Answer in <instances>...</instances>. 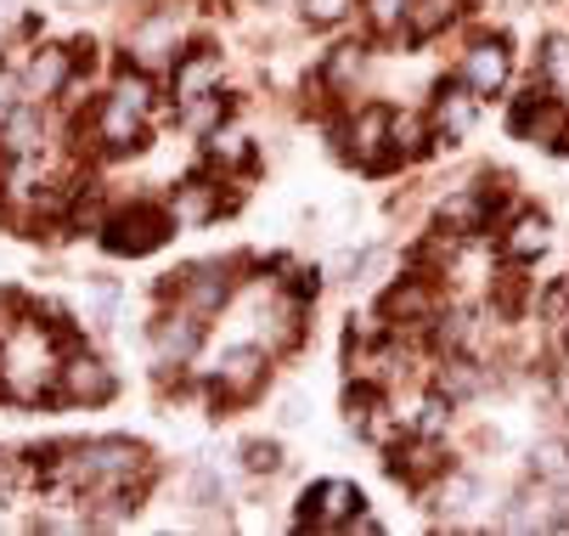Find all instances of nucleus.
<instances>
[{"label":"nucleus","instance_id":"f257e3e1","mask_svg":"<svg viewBox=\"0 0 569 536\" xmlns=\"http://www.w3.org/2000/svg\"><path fill=\"white\" fill-rule=\"evenodd\" d=\"M57 350H51V334L46 328H12L7 334V350H0V390L12 401H40L46 390H57Z\"/></svg>","mask_w":569,"mask_h":536},{"label":"nucleus","instance_id":"f03ea898","mask_svg":"<svg viewBox=\"0 0 569 536\" xmlns=\"http://www.w3.org/2000/svg\"><path fill=\"white\" fill-rule=\"evenodd\" d=\"M164 238H170V220L158 215L152 204L119 209V215L108 220V249H113V255H152Z\"/></svg>","mask_w":569,"mask_h":536},{"label":"nucleus","instance_id":"7ed1b4c3","mask_svg":"<svg viewBox=\"0 0 569 536\" xmlns=\"http://www.w3.org/2000/svg\"><path fill=\"white\" fill-rule=\"evenodd\" d=\"M513 130L525 136V141H536V147H569V119H563V102L547 91H530V97H519V108H513Z\"/></svg>","mask_w":569,"mask_h":536},{"label":"nucleus","instance_id":"20e7f679","mask_svg":"<svg viewBox=\"0 0 569 536\" xmlns=\"http://www.w3.org/2000/svg\"><path fill=\"white\" fill-rule=\"evenodd\" d=\"M361 508V492L350 480H321L305 492L299 503V525H316V530H345V519Z\"/></svg>","mask_w":569,"mask_h":536},{"label":"nucleus","instance_id":"39448f33","mask_svg":"<svg viewBox=\"0 0 569 536\" xmlns=\"http://www.w3.org/2000/svg\"><path fill=\"white\" fill-rule=\"evenodd\" d=\"M389 108H361L356 119H350V130H345V152L361 165V170H383L389 165Z\"/></svg>","mask_w":569,"mask_h":536},{"label":"nucleus","instance_id":"423d86ee","mask_svg":"<svg viewBox=\"0 0 569 536\" xmlns=\"http://www.w3.org/2000/svg\"><path fill=\"white\" fill-rule=\"evenodd\" d=\"M57 396L73 401V407H91V401H108L113 396V373L97 361V356H68L62 373H57Z\"/></svg>","mask_w":569,"mask_h":536},{"label":"nucleus","instance_id":"0eeeda50","mask_svg":"<svg viewBox=\"0 0 569 536\" xmlns=\"http://www.w3.org/2000/svg\"><path fill=\"white\" fill-rule=\"evenodd\" d=\"M462 86L473 97H497L508 86V46L502 40H473L462 51Z\"/></svg>","mask_w":569,"mask_h":536},{"label":"nucleus","instance_id":"6e6552de","mask_svg":"<svg viewBox=\"0 0 569 536\" xmlns=\"http://www.w3.org/2000/svg\"><path fill=\"white\" fill-rule=\"evenodd\" d=\"M203 345V322H198V311H170L164 322L152 328V350H158V361L164 367H181V361H192V350Z\"/></svg>","mask_w":569,"mask_h":536},{"label":"nucleus","instance_id":"1a4fd4ad","mask_svg":"<svg viewBox=\"0 0 569 536\" xmlns=\"http://www.w3.org/2000/svg\"><path fill=\"white\" fill-rule=\"evenodd\" d=\"M260 378H266V350H226L220 367H214V396L242 401V396L260 390Z\"/></svg>","mask_w":569,"mask_h":536},{"label":"nucleus","instance_id":"9d476101","mask_svg":"<svg viewBox=\"0 0 569 536\" xmlns=\"http://www.w3.org/2000/svg\"><path fill=\"white\" fill-rule=\"evenodd\" d=\"M97 136H102L108 152H136V147L147 141V130H141V108H130L124 97H108L102 113H97Z\"/></svg>","mask_w":569,"mask_h":536},{"label":"nucleus","instance_id":"9b49d317","mask_svg":"<svg viewBox=\"0 0 569 536\" xmlns=\"http://www.w3.org/2000/svg\"><path fill=\"white\" fill-rule=\"evenodd\" d=\"M176 288H181V305L187 311H214V305H226V294H231V277H226V266H192V271H176Z\"/></svg>","mask_w":569,"mask_h":536},{"label":"nucleus","instance_id":"f8f14e48","mask_svg":"<svg viewBox=\"0 0 569 536\" xmlns=\"http://www.w3.org/2000/svg\"><path fill=\"white\" fill-rule=\"evenodd\" d=\"M485 220H491V198H485L479 187H462L440 204V226H446V238H468V232H485Z\"/></svg>","mask_w":569,"mask_h":536},{"label":"nucleus","instance_id":"ddd939ff","mask_svg":"<svg viewBox=\"0 0 569 536\" xmlns=\"http://www.w3.org/2000/svg\"><path fill=\"white\" fill-rule=\"evenodd\" d=\"M226 73V62H220V51H209V46H198V51H187L181 62H176V97L181 102H192V97H203V91H214V80Z\"/></svg>","mask_w":569,"mask_h":536},{"label":"nucleus","instance_id":"4468645a","mask_svg":"<svg viewBox=\"0 0 569 536\" xmlns=\"http://www.w3.org/2000/svg\"><path fill=\"white\" fill-rule=\"evenodd\" d=\"M0 152H7V159H34V152H46V119L34 108L7 113V125H0Z\"/></svg>","mask_w":569,"mask_h":536},{"label":"nucleus","instance_id":"2eb2a0df","mask_svg":"<svg viewBox=\"0 0 569 536\" xmlns=\"http://www.w3.org/2000/svg\"><path fill=\"white\" fill-rule=\"evenodd\" d=\"M68 73H73V51L46 46V51H34V62H29V73H23V91H29V97H57V91L68 86Z\"/></svg>","mask_w":569,"mask_h":536},{"label":"nucleus","instance_id":"dca6fc26","mask_svg":"<svg viewBox=\"0 0 569 536\" xmlns=\"http://www.w3.org/2000/svg\"><path fill=\"white\" fill-rule=\"evenodd\" d=\"M383 311H389V322H435L440 317V299H435V288L423 277H412V282H400L383 299Z\"/></svg>","mask_w":569,"mask_h":536},{"label":"nucleus","instance_id":"f3484780","mask_svg":"<svg viewBox=\"0 0 569 536\" xmlns=\"http://www.w3.org/2000/svg\"><path fill=\"white\" fill-rule=\"evenodd\" d=\"M473 108H479V97H468V86H440V97H435V136L440 141H457L468 125H473Z\"/></svg>","mask_w":569,"mask_h":536},{"label":"nucleus","instance_id":"a211bd4d","mask_svg":"<svg viewBox=\"0 0 569 536\" xmlns=\"http://www.w3.org/2000/svg\"><path fill=\"white\" fill-rule=\"evenodd\" d=\"M541 249H547V215H536V209L513 215L508 232H502V255L508 260H536Z\"/></svg>","mask_w":569,"mask_h":536},{"label":"nucleus","instance_id":"6ab92c4d","mask_svg":"<svg viewBox=\"0 0 569 536\" xmlns=\"http://www.w3.org/2000/svg\"><path fill=\"white\" fill-rule=\"evenodd\" d=\"M220 209H226V192H220L214 181H203V176L176 192V215H181L187 226H203V220H214Z\"/></svg>","mask_w":569,"mask_h":536},{"label":"nucleus","instance_id":"aec40b11","mask_svg":"<svg viewBox=\"0 0 569 536\" xmlns=\"http://www.w3.org/2000/svg\"><path fill=\"white\" fill-rule=\"evenodd\" d=\"M440 469H446V457H440L435 435H423L412 451H395V457H389V475H395V480H429V475H440Z\"/></svg>","mask_w":569,"mask_h":536},{"label":"nucleus","instance_id":"412c9836","mask_svg":"<svg viewBox=\"0 0 569 536\" xmlns=\"http://www.w3.org/2000/svg\"><path fill=\"white\" fill-rule=\"evenodd\" d=\"M429 130L435 125H423L418 113H395L389 119V159H423V152H429Z\"/></svg>","mask_w":569,"mask_h":536},{"label":"nucleus","instance_id":"4be33fe9","mask_svg":"<svg viewBox=\"0 0 569 536\" xmlns=\"http://www.w3.org/2000/svg\"><path fill=\"white\" fill-rule=\"evenodd\" d=\"M451 18H457V0H412V7H406V34L435 40L440 29H451Z\"/></svg>","mask_w":569,"mask_h":536},{"label":"nucleus","instance_id":"5701e85b","mask_svg":"<svg viewBox=\"0 0 569 536\" xmlns=\"http://www.w3.org/2000/svg\"><path fill=\"white\" fill-rule=\"evenodd\" d=\"M130 46H136V57H141V62L170 57V51H176V18H147V23L130 34Z\"/></svg>","mask_w":569,"mask_h":536},{"label":"nucleus","instance_id":"b1692460","mask_svg":"<svg viewBox=\"0 0 569 536\" xmlns=\"http://www.w3.org/2000/svg\"><path fill=\"white\" fill-rule=\"evenodd\" d=\"M541 86L569 108V34L547 40V51H541Z\"/></svg>","mask_w":569,"mask_h":536},{"label":"nucleus","instance_id":"393cba45","mask_svg":"<svg viewBox=\"0 0 569 536\" xmlns=\"http://www.w3.org/2000/svg\"><path fill=\"white\" fill-rule=\"evenodd\" d=\"M446 418H451L446 396H423V401H412V407H400V424L412 429V435H440Z\"/></svg>","mask_w":569,"mask_h":536},{"label":"nucleus","instance_id":"a878e982","mask_svg":"<svg viewBox=\"0 0 569 536\" xmlns=\"http://www.w3.org/2000/svg\"><path fill=\"white\" fill-rule=\"evenodd\" d=\"M220 119H226V97H220V91H203V97L181 102V125H187V130H214Z\"/></svg>","mask_w":569,"mask_h":536},{"label":"nucleus","instance_id":"bb28decb","mask_svg":"<svg viewBox=\"0 0 569 536\" xmlns=\"http://www.w3.org/2000/svg\"><path fill=\"white\" fill-rule=\"evenodd\" d=\"M209 159L214 165H249V141L237 130H209Z\"/></svg>","mask_w":569,"mask_h":536},{"label":"nucleus","instance_id":"cd10ccee","mask_svg":"<svg viewBox=\"0 0 569 536\" xmlns=\"http://www.w3.org/2000/svg\"><path fill=\"white\" fill-rule=\"evenodd\" d=\"M361 7H367V23L378 34H395L406 23V7H412V0H361Z\"/></svg>","mask_w":569,"mask_h":536},{"label":"nucleus","instance_id":"c85d7f7f","mask_svg":"<svg viewBox=\"0 0 569 536\" xmlns=\"http://www.w3.org/2000/svg\"><path fill=\"white\" fill-rule=\"evenodd\" d=\"M356 73H361V46H339V51L328 57V80H333V86H350Z\"/></svg>","mask_w":569,"mask_h":536},{"label":"nucleus","instance_id":"c756f323","mask_svg":"<svg viewBox=\"0 0 569 536\" xmlns=\"http://www.w3.org/2000/svg\"><path fill=\"white\" fill-rule=\"evenodd\" d=\"M536 469H541L547 480H569V446H541V451H536Z\"/></svg>","mask_w":569,"mask_h":536},{"label":"nucleus","instance_id":"7c9ffc66","mask_svg":"<svg viewBox=\"0 0 569 536\" xmlns=\"http://www.w3.org/2000/svg\"><path fill=\"white\" fill-rule=\"evenodd\" d=\"M446 390H451V396L479 390V373H473V361H446Z\"/></svg>","mask_w":569,"mask_h":536},{"label":"nucleus","instance_id":"2f4dec72","mask_svg":"<svg viewBox=\"0 0 569 536\" xmlns=\"http://www.w3.org/2000/svg\"><path fill=\"white\" fill-rule=\"evenodd\" d=\"M113 97H124V102H130V108H141V113H147V102H152V91H147L141 73H124V80L113 86Z\"/></svg>","mask_w":569,"mask_h":536},{"label":"nucleus","instance_id":"473e14b6","mask_svg":"<svg viewBox=\"0 0 569 536\" xmlns=\"http://www.w3.org/2000/svg\"><path fill=\"white\" fill-rule=\"evenodd\" d=\"M242 457H249V469H254V475H266V469H277V464H282V451H277V446H266V440H254Z\"/></svg>","mask_w":569,"mask_h":536},{"label":"nucleus","instance_id":"72a5a7b5","mask_svg":"<svg viewBox=\"0 0 569 536\" xmlns=\"http://www.w3.org/2000/svg\"><path fill=\"white\" fill-rule=\"evenodd\" d=\"M305 18L310 23H339L345 18V0H305Z\"/></svg>","mask_w":569,"mask_h":536},{"label":"nucleus","instance_id":"f704fd0d","mask_svg":"<svg viewBox=\"0 0 569 536\" xmlns=\"http://www.w3.org/2000/svg\"><path fill=\"white\" fill-rule=\"evenodd\" d=\"M468 497H473V480H462V475H457V480L446 486V514H457V508H468Z\"/></svg>","mask_w":569,"mask_h":536},{"label":"nucleus","instance_id":"c9c22d12","mask_svg":"<svg viewBox=\"0 0 569 536\" xmlns=\"http://www.w3.org/2000/svg\"><path fill=\"white\" fill-rule=\"evenodd\" d=\"M558 390H563V401H569V367H563V378H558Z\"/></svg>","mask_w":569,"mask_h":536}]
</instances>
